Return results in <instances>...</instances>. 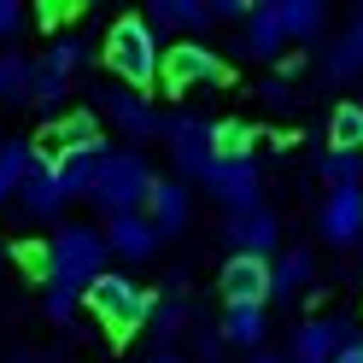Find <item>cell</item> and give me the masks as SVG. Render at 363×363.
I'll return each instance as SVG.
<instances>
[{"instance_id":"b9f144b4","label":"cell","mask_w":363,"mask_h":363,"mask_svg":"<svg viewBox=\"0 0 363 363\" xmlns=\"http://www.w3.org/2000/svg\"><path fill=\"white\" fill-rule=\"evenodd\" d=\"M6 258H12V252H6V246H0V269H6Z\"/></svg>"},{"instance_id":"836d02e7","label":"cell","mask_w":363,"mask_h":363,"mask_svg":"<svg viewBox=\"0 0 363 363\" xmlns=\"http://www.w3.org/2000/svg\"><path fill=\"white\" fill-rule=\"evenodd\" d=\"M18 264H24L35 281H53V258H48V240H30V246H18Z\"/></svg>"},{"instance_id":"7bdbcfd3","label":"cell","mask_w":363,"mask_h":363,"mask_svg":"<svg viewBox=\"0 0 363 363\" xmlns=\"http://www.w3.org/2000/svg\"><path fill=\"white\" fill-rule=\"evenodd\" d=\"M0 147H6V141H0Z\"/></svg>"},{"instance_id":"52a82bcc","label":"cell","mask_w":363,"mask_h":363,"mask_svg":"<svg viewBox=\"0 0 363 363\" xmlns=\"http://www.w3.org/2000/svg\"><path fill=\"white\" fill-rule=\"evenodd\" d=\"M82 152H106V135L94 111H65L59 123H48L35 135V158L41 164H65V158H82Z\"/></svg>"},{"instance_id":"1f68e13d","label":"cell","mask_w":363,"mask_h":363,"mask_svg":"<svg viewBox=\"0 0 363 363\" xmlns=\"http://www.w3.org/2000/svg\"><path fill=\"white\" fill-rule=\"evenodd\" d=\"M41 311H48V323H59V328H71V316H77V287H48L41 293Z\"/></svg>"},{"instance_id":"e0dca14e","label":"cell","mask_w":363,"mask_h":363,"mask_svg":"<svg viewBox=\"0 0 363 363\" xmlns=\"http://www.w3.org/2000/svg\"><path fill=\"white\" fill-rule=\"evenodd\" d=\"M281 48H287L281 6H252V18L240 24V53L246 59H281Z\"/></svg>"},{"instance_id":"ba28073f","label":"cell","mask_w":363,"mask_h":363,"mask_svg":"<svg viewBox=\"0 0 363 363\" xmlns=\"http://www.w3.org/2000/svg\"><path fill=\"white\" fill-rule=\"evenodd\" d=\"M206 194L217 199L229 217L240 211H258V194H264V176H258V158H217L206 170Z\"/></svg>"},{"instance_id":"7402d4cb","label":"cell","mask_w":363,"mask_h":363,"mask_svg":"<svg viewBox=\"0 0 363 363\" xmlns=\"http://www.w3.org/2000/svg\"><path fill=\"white\" fill-rule=\"evenodd\" d=\"M323 71H328V82H352V77H363V12L346 24V35L328 48Z\"/></svg>"},{"instance_id":"2e32d148","label":"cell","mask_w":363,"mask_h":363,"mask_svg":"<svg viewBox=\"0 0 363 363\" xmlns=\"http://www.w3.org/2000/svg\"><path fill=\"white\" fill-rule=\"evenodd\" d=\"M147 24L158 30V41H164V30H182V41H199V30H211V6L206 0H152Z\"/></svg>"},{"instance_id":"83f0119b","label":"cell","mask_w":363,"mask_h":363,"mask_svg":"<svg viewBox=\"0 0 363 363\" xmlns=\"http://www.w3.org/2000/svg\"><path fill=\"white\" fill-rule=\"evenodd\" d=\"M65 94H71V77H59V71L41 65V71H35V88H30V106L48 111V118L59 123V118H65Z\"/></svg>"},{"instance_id":"4dcf8cb0","label":"cell","mask_w":363,"mask_h":363,"mask_svg":"<svg viewBox=\"0 0 363 363\" xmlns=\"http://www.w3.org/2000/svg\"><path fill=\"white\" fill-rule=\"evenodd\" d=\"M147 328L158 334V346H170V340H176L182 328H188V305H182L176 293H170V299H158V305H152V323H147Z\"/></svg>"},{"instance_id":"f1b7e54d","label":"cell","mask_w":363,"mask_h":363,"mask_svg":"<svg viewBox=\"0 0 363 363\" xmlns=\"http://www.w3.org/2000/svg\"><path fill=\"white\" fill-rule=\"evenodd\" d=\"M82 59H88V41H82V35H53L41 65H48V71H59V77H77Z\"/></svg>"},{"instance_id":"484cf974","label":"cell","mask_w":363,"mask_h":363,"mask_svg":"<svg viewBox=\"0 0 363 363\" xmlns=\"http://www.w3.org/2000/svg\"><path fill=\"white\" fill-rule=\"evenodd\" d=\"M328 152H363V106L340 100L328 118Z\"/></svg>"},{"instance_id":"7c38bea8","label":"cell","mask_w":363,"mask_h":363,"mask_svg":"<svg viewBox=\"0 0 363 363\" xmlns=\"http://www.w3.org/2000/svg\"><path fill=\"white\" fill-rule=\"evenodd\" d=\"M352 346V334L340 316H311V323L293 328V363H334Z\"/></svg>"},{"instance_id":"5b68a950","label":"cell","mask_w":363,"mask_h":363,"mask_svg":"<svg viewBox=\"0 0 363 363\" xmlns=\"http://www.w3.org/2000/svg\"><path fill=\"white\" fill-rule=\"evenodd\" d=\"M229 59H223L217 48H206V41H170L164 48V77H158V88L176 100L199 94V88H229Z\"/></svg>"},{"instance_id":"ac0fdd59","label":"cell","mask_w":363,"mask_h":363,"mask_svg":"<svg viewBox=\"0 0 363 363\" xmlns=\"http://www.w3.org/2000/svg\"><path fill=\"white\" fill-rule=\"evenodd\" d=\"M18 206H24L30 223H53V217L65 211V188H59L53 164H41V158H35V170H30V182H24V194H18Z\"/></svg>"},{"instance_id":"277c9868","label":"cell","mask_w":363,"mask_h":363,"mask_svg":"<svg viewBox=\"0 0 363 363\" xmlns=\"http://www.w3.org/2000/svg\"><path fill=\"white\" fill-rule=\"evenodd\" d=\"M152 164L135 147L123 152H106V164H100V182H94V211L111 223V217H135V211H147V199H152Z\"/></svg>"},{"instance_id":"5bb4252c","label":"cell","mask_w":363,"mask_h":363,"mask_svg":"<svg viewBox=\"0 0 363 363\" xmlns=\"http://www.w3.org/2000/svg\"><path fill=\"white\" fill-rule=\"evenodd\" d=\"M217 287H223L229 305H264L269 299V264L264 258H229L223 276H217Z\"/></svg>"},{"instance_id":"d590c367","label":"cell","mask_w":363,"mask_h":363,"mask_svg":"<svg viewBox=\"0 0 363 363\" xmlns=\"http://www.w3.org/2000/svg\"><path fill=\"white\" fill-rule=\"evenodd\" d=\"M223 346H229V340H223V328H199V334H194V352L206 357V363H217V352H223Z\"/></svg>"},{"instance_id":"603a6c76","label":"cell","mask_w":363,"mask_h":363,"mask_svg":"<svg viewBox=\"0 0 363 363\" xmlns=\"http://www.w3.org/2000/svg\"><path fill=\"white\" fill-rule=\"evenodd\" d=\"M30 170H35V147L30 141H6V147H0V206L24 194Z\"/></svg>"},{"instance_id":"3957f363","label":"cell","mask_w":363,"mask_h":363,"mask_svg":"<svg viewBox=\"0 0 363 363\" xmlns=\"http://www.w3.org/2000/svg\"><path fill=\"white\" fill-rule=\"evenodd\" d=\"M82 305H88V316H94L106 334H118V340H123V334H141V328L152 323V305H158V299H152V293L135 281V276H118V269H106V276L82 293Z\"/></svg>"},{"instance_id":"8992f818","label":"cell","mask_w":363,"mask_h":363,"mask_svg":"<svg viewBox=\"0 0 363 363\" xmlns=\"http://www.w3.org/2000/svg\"><path fill=\"white\" fill-rule=\"evenodd\" d=\"M164 141H170V158H176V170L182 182H206V170L217 164V123L211 118H199V111H176V118L164 123Z\"/></svg>"},{"instance_id":"9c48e42d","label":"cell","mask_w":363,"mask_h":363,"mask_svg":"<svg viewBox=\"0 0 363 363\" xmlns=\"http://www.w3.org/2000/svg\"><path fill=\"white\" fill-rule=\"evenodd\" d=\"M223 246H229V258H264L276 264V246H281V217L258 206V211H240L223 223Z\"/></svg>"},{"instance_id":"e575fe53","label":"cell","mask_w":363,"mask_h":363,"mask_svg":"<svg viewBox=\"0 0 363 363\" xmlns=\"http://www.w3.org/2000/svg\"><path fill=\"white\" fill-rule=\"evenodd\" d=\"M258 100H264L269 111H293V106H299V94H293V82H287V77H269V82L258 88Z\"/></svg>"},{"instance_id":"60d3db41","label":"cell","mask_w":363,"mask_h":363,"mask_svg":"<svg viewBox=\"0 0 363 363\" xmlns=\"http://www.w3.org/2000/svg\"><path fill=\"white\" fill-rule=\"evenodd\" d=\"M147 363H182V357H170V352H158V357H147Z\"/></svg>"},{"instance_id":"d6986e66","label":"cell","mask_w":363,"mask_h":363,"mask_svg":"<svg viewBox=\"0 0 363 363\" xmlns=\"http://www.w3.org/2000/svg\"><path fill=\"white\" fill-rule=\"evenodd\" d=\"M311 276H316V258L305 252V246H293V252H281L276 264H269V299L293 305V299H299V293L311 287Z\"/></svg>"},{"instance_id":"d6a6232c","label":"cell","mask_w":363,"mask_h":363,"mask_svg":"<svg viewBox=\"0 0 363 363\" xmlns=\"http://www.w3.org/2000/svg\"><path fill=\"white\" fill-rule=\"evenodd\" d=\"M24 30H30V12L18 6V0H0V41H24Z\"/></svg>"},{"instance_id":"ab89813d","label":"cell","mask_w":363,"mask_h":363,"mask_svg":"<svg viewBox=\"0 0 363 363\" xmlns=\"http://www.w3.org/2000/svg\"><path fill=\"white\" fill-rule=\"evenodd\" d=\"M6 363H53V357H41V352H12Z\"/></svg>"},{"instance_id":"4fadbf2b","label":"cell","mask_w":363,"mask_h":363,"mask_svg":"<svg viewBox=\"0 0 363 363\" xmlns=\"http://www.w3.org/2000/svg\"><path fill=\"white\" fill-rule=\"evenodd\" d=\"M147 217H152V229L158 235H182L188 229V217H194V194H188V182L182 176H158L152 182V199H147Z\"/></svg>"},{"instance_id":"30bf717a","label":"cell","mask_w":363,"mask_h":363,"mask_svg":"<svg viewBox=\"0 0 363 363\" xmlns=\"http://www.w3.org/2000/svg\"><path fill=\"white\" fill-rule=\"evenodd\" d=\"M100 111L111 118V129L123 135V141H158L170 118H158V106L147 94H135V88H100Z\"/></svg>"},{"instance_id":"7a4b0ae2","label":"cell","mask_w":363,"mask_h":363,"mask_svg":"<svg viewBox=\"0 0 363 363\" xmlns=\"http://www.w3.org/2000/svg\"><path fill=\"white\" fill-rule=\"evenodd\" d=\"M48 258H53V281L59 287H77L88 293L106 276V258H111V240L94 229V223H59L48 235ZM48 281V287H53Z\"/></svg>"},{"instance_id":"6da1fadb","label":"cell","mask_w":363,"mask_h":363,"mask_svg":"<svg viewBox=\"0 0 363 363\" xmlns=\"http://www.w3.org/2000/svg\"><path fill=\"white\" fill-rule=\"evenodd\" d=\"M100 59H106V71L118 77L123 88H135V94L158 88V77H164L158 30L147 24V18H118V24L106 30V41H100Z\"/></svg>"},{"instance_id":"74e56055","label":"cell","mask_w":363,"mask_h":363,"mask_svg":"<svg viewBox=\"0 0 363 363\" xmlns=\"http://www.w3.org/2000/svg\"><path fill=\"white\" fill-rule=\"evenodd\" d=\"M334 363H363V340H352V346H346V352H340Z\"/></svg>"},{"instance_id":"d4e9b609","label":"cell","mask_w":363,"mask_h":363,"mask_svg":"<svg viewBox=\"0 0 363 363\" xmlns=\"http://www.w3.org/2000/svg\"><path fill=\"white\" fill-rule=\"evenodd\" d=\"M281 6V24H287V41H316L328 24V12H323V0H276Z\"/></svg>"},{"instance_id":"cb8c5ba5","label":"cell","mask_w":363,"mask_h":363,"mask_svg":"<svg viewBox=\"0 0 363 363\" xmlns=\"http://www.w3.org/2000/svg\"><path fill=\"white\" fill-rule=\"evenodd\" d=\"M100 164H106V152H82V158H65V164H53V176H59L65 199H94Z\"/></svg>"},{"instance_id":"8fae6325","label":"cell","mask_w":363,"mask_h":363,"mask_svg":"<svg viewBox=\"0 0 363 363\" xmlns=\"http://www.w3.org/2000/svg\"><path fill=\"white\" fill-rule=\"evenodd\" d=\"M316 235H323L328 246H357L363 240V188H334L323 199V211H316Z\"/></svg>"},{"instance_id":"4316f807","label":"cell","mask_w":363,"mask_h":363,"mask_svg":"<svg viewBox=\"0 0 363 363\" xmlns=\"http://www.w3.org/2000/svg\"><path fill=\"white\" fill-rule=\"evenodd\" d=\"M316 176L328 182V194L334 188H363V152H323L316 158Z\"/></svg>"},{"instance_id":"ffe728a7","label":"cell","mask_w":363,"mask_h":363,"mask_svg":"<svg viewBox=\"0 0 363 363\" xmlns=\"http://www.w3.org/2000/svg\"><path fill=\"white\" fill-rule=\"evenodd\" d=\"M223 340H229V346H240L246 357L264 352V340H269L264 305H229V311H223Z\"/></svg>"},{"instance_id":"44dd1931","label":"cell","mask_w":363,"mask_h":363,"mask_svg":"<svg viewBox=\"0 0 363 363\" xmlns=\"http://www.w3.org/2000/svg\"><path fill=\"white\" fill-rule=\"evenodd\" d=\"M35 71H41V65H35L24 48H6V53H0V106H30Z\"/></svg>"},{"instance_id":"f546056e","label":"cell","mask_w":363,"mask_h":363,"mask_svg":"<svg viewBox=\"0 0 363 363\" xmlns=\"http://www.w3.org/2000/svg\"><path fill=\"white\" fill-rule=\"evenodd\" d=\"M252 147H258V129L252 123H240V118L217 123V158H252Z\"/></svg>"},{"instance_id":"8d00e7d4","label":"cell","mask_w":363,"mask_h":363,"mask_svg":"<svg viewBox=\"0 0 363 363\" xmlns=\"http://www.w3.org/2000/svg\"><path fill=\"white\" fill-rule=\"evenodd\" d=\"M71 18H77V6H71V0H65V6H59V0H53V6H41V24H48V30L71 24Z\"/></svg>"},{"instance_id":"9a60e30c","label":"cell","mask_w":363,"mask_h":363,"mask_svg":"<svg viewBox=\"0 0 363 363\" xmlns=\"http://www.w3.org/2000/svg\"><path fill=\"white\" fill-rule=\"evenodd\" d=\"M106 240H111V252H118V258H129V264H147L158 246H164V235L152 229V217H147V211H135V217H111Z\"/></svg>"},{"instance_id":"f35d334b","label":"cell","mask_w":363,"mask_h":363,"mask_svg":"<svg viewBox=\"0 0 363 363\" xmlns=\"http://www.w3.org/2000/svg\"><path fill=\"white\" fill-rule=\"evenodd\" d=\"M246 363H293V357H281V352H252Z\"/></svg>"}]
</instances>
